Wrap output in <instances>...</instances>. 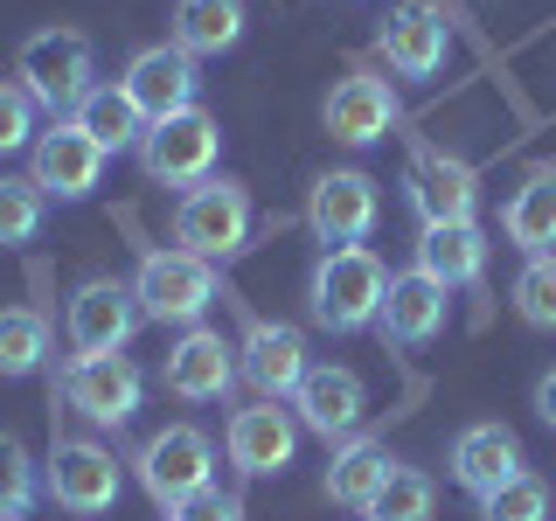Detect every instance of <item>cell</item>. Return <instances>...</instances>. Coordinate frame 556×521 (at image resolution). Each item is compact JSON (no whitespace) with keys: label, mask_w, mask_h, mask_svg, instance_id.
Here are the masks:
<instances>
[{"label":"cell","mask_w":556,"mask_h":521,"mask_svg":"<svg viewBox=\"0 0 556 521\" xmlns=\"http://www.w3.org/2000/svg\"><path fill=\"white\" fill-rule=\"evenodd\" d=\"M382 292H390V271H382L376 251H320V265L306 278V313L327 334H362V327L382 320Z\"/></svg>","instance_id":"obj_1"},{"label":"cell","mask_w":556,"mask_h":521,"mask_svg":"<svg viewBox=\"0 0 556 521\" xmlns=\"http://www.w3.org/2000/svg\"><path fill=\"white\" fill-rule=\"evenodd\" d=\"M14 84H22L49 118L77 112V104L98 91V49H91V35H77V28L28 35L22 56H14Z\"/></svg>","instance_id":"obj_2"},{"label":"cell","mask_w":556,"mask_h":521,"mask_svg":"<svg viewBox=\"0 0 556 521\" xmlns=\"http://www.w3.org/2000/svg\"><path fill=\"white\" fill-rule=\"evenodd\" d=\"M132 300L161 327H202V313L216 306V265L181 251V243L174 251H147L132 271Z\"/></svg>","instance_id":"obj_3"},{"label":"cell","mask_w":556,"mask_h":521,"mask_svg":"<svg viewBox=\"0 0 556 521\" xmlns=\"http://www.w3.org/2000/svg\"><path fill=\"white\" fill-rule=\"evenodd\" d=\"M174 243L195 257H237L251 243V188L230 181V174H208L202 188H188L181 208H174Z\"/></svg>","instance_id":"obj_4"},{"label":"cell","mask_w":556,"mask_h":521,"mask_svg":"<svg viewBox=\"0 0 556 521\" xmlns=\"http://www.w3.org/2000/svg\"><path fill=\"white\" fill-rule=\"evenodd\" d=\"M216 153H223V126L202 112H174L161 126H147L139 139V174L161 188H202L208 174H216Z\"/></svg>","instance_id":"obj_5"},{"label":"cell","mask_w":556,"mask_h":521,"mask_svg":"<svg viewBox=\"0 0 556 521\" xmlns=\"http://www.w3.org/2000/svg\"><path fill=\"white\" fill-rule=\"evenodd\" d=\"M132 473L153 494V508H181V500L202 494L208 473H216V445H208V431H195V424H167L132 452Z\"/></svg>","instance_id":"obj_6"},{"label":"cell","mask_w":556,"mask_h":521,"mask_svg":"<svg viewBox=\"0 0 556 521\" xmlns=\"http://www.w3.org/2000/svg\"><path fill=\"white\" fill-rule=\"evenodd\" d=\"M56 390H63V404L77 417L118 431V424H132L139 396H147V376H139L126 355H77V361H63Z\"/></svg>","instance_id":"obj_7"},{"label":"cell","mask_w":556,"mask_h":521,"mask_svg":"<svg viewBox=\"0 0 556 521\" xmlns=\"http://www.w3.org/2000/svg\"><path fill=\"white\" fill-rule=\"evenodd\" d=\"M104 161H112V153H104L77 118H56V126H42V139L28 147V181L56 202H84L104 181Z\"/></svg>","instance_id":"obj_8"},{"label":"cell","mask_w":556,"mask_h":521,"mask_svg":"<svg viewBox=\"0 0 556 521\" xmlns=\"http://www.w3.org/2000/svg\"><path fill=\"white\" fill-rule=\"evenodd\" d=\"M139 300L126 278H84L70 292V347L77 355H126V341L139 334Z\"/></svg>","instance_id":"obj_9"},{"label":"cell","mask_w":556,"mask_h":521,"mask_svg":"<svg viewBox=\"0 0 556 521\" xmlns=\"http://www.w3.org/2000/svg\"><path fill=\"white\" fill-rule=\"evenodd\" d=\"M376 216H382V195H376L369 174H355V167L320 174L313 195H306V223H313V237H320L327 251H355V243L376 230Z\"/></svg>","instance_id":"obj_10"},{"label":"cell","mask_w":556,"mask_h":521,"mask_svg":"<svg viewBox=\"0 0 556 521\" xmlns=\"http://www.w3.org/2000/svg\"><path fill=\"white\" fill-rule=\"evenodd\" d=\"M118 84H126V98L147 112V126H161V118H174V112H195V98H202L195 56H188V49H174V42L139 49Z\"/></svg>","instance_id":"obj_11"},{"label":"cell","mask_w":556,"mask_h":521,"mask_svg":"<svg viewBox=\"0 0 556 521\" xmlns=\"http://www.w3.org/2000/svg\"><path fill=\"white\" fill-rule=\"evenodd\" d=\"M49 500L63 514H112L118 508V459L91 439H56V452H49Z\"/></svg>","instance_id":"obj_12"},{"label":"cell","mask_w":556,"mask_h":521,"mask_svg":"<svg viewBox=\"0 0 556 521\" xmlns=\"http://www.w3.org/2000/svg\"><path fill=\"white\" fill-rule=\"evenodd\" d=\"M237 347L216 334V327H181V341L167 347L161 361V382L167 396H181V404H216V396H230L237 382Z\"/></svg>","instance_id":"obj_13"},{"label":"cell","mask_w":556,"mask_h":521,"mask_svg":"<svg viewBox=\"0 0 556 521\" xmlns=\"http://www.w3.org/2000/svg\"><path fill=\"white\" fill-rule=\"evenodd\" d=\"M292 410H300V424L313 431V439L348 445V439L362 431V417H369V390H362L355 369L320 361V369H306V382L292 390Z\"/></svg>","instance_id":"obj_14"},{"label":"cell","mask_w":556,"mask_h":521,"mask_svg":"<svg viewBox=\"0 0 556 521\" xmlns=\"http://www.w3.org/2000/svg\"><path fill=\"white\" fill-rule=\"evenodd\" d=\"M223 445H230V466L243 480H265V473H286L292 452H300V417L278 410L271 396H257L251 410L230 417V431H223Z\"/></svg>","instance_id":"obj_15"},{"label":"cell","mask_w":556,"mask_h":521,"mask_svg":"<svg viewBox=\"0 0 556 521\" xmlns=\"http://www.w3.org/2000/svg\"><path fill=\"white\" fill-rule=\"evenodd\" d=\"M237 369H243V382H251L257 396H292L306 382V334L300 327H278V320H251L243 327V347H237Z\"/></svg>","instance_id":"obj_16"},{"label":"cell","mask_w":556,"mask_h":521,"mask_svg":"<svg viewBox=\"0 0 556 521\" xmlns=\"http://www.w3.org/2000/svg\"><path fill=\"white\" fill-rule=\"evenodd\" d=\"M382 56H390L396 77H439L445 69V49H452V28H445V8L431 0H404V8L382 22Z\"/></svg>","instance_id":"obj_17"},{"label":"cell","mask_w":556,"mask_h":521,"mask_svg":"<svg viewBox=\"0 0 556 521\" xmlns=\"http://www.w3.org/2000/svg\"><path fill=\"white\" fill-rule=\"evenodd\" d=\"M445 313H452V300H445V285L431 271H396L390 292H382L376 334L396 341V347H425V341L445 334Z\"/></svg>","instance_id":"obj_18"},{"label":"cell","mask_w":556,"mask_h":521,"mask_svg":"<svg viewBox=\"0 0 556 521\" xmlns=\"http://www.w3.org/2000/svg\"><path fill=\"white\" fill-rule=\"evenodd\" d=\"M320 118L341 147H376V139L396 126V91L382 77H369V69H355V77H341L334 91H327Z\"/></svg>","instance_id":"obj_19"},{"label":"cell","mask_w":556,"mask_h":521,"mask_svg":"<svg viewBox=\"0 0 556 521\" xmlns=\"http://www.w3.org/2000/svg\"><path fill=\"white\" fill-rule=\"evenodd\" d=\"M515 473H521V439L508 424H466L459 439H452V480L473 500H486L494 486H508Z\"/></svg>","instance_id":"obj_20"},{"label":"cell","mask_w":556,"mask_h":521,"mask_svg":"<svg viewBox=\"0 0 556 521\" xmlns=\"http://www.w3.org/2000/svg\"><path fill=\"white\" fill-rule=\"evenodd\" d=\"M410 202H417V216H425V223H473L480 181H473V167H466V161L425 147V153H417V167H410Z\"/></svg>","instance_id":"obj_21"},{"label":"cell","mask_w":556,"mask_h":521,"mask_svg":"<svg viewBox=\"0 0 556 521\" xmlns=\"http://www.w3.org/2000/svg\"><path fill=\"white\" fill-rule=\"evenodd\" d=\"M417 271H431L445 292L480 285L486 278V230L480 223H425V237H417Z\"/></svg>","instance_id":"obj_22"},{"label":"cell","mask_w":556,"mask_h":521,"mask_svg":"<svg viewBox=\"0 0 556 521\" xmlns=\"http://www.w3.org/2000/svg\"><path fill=\"white\" fill-rule=\"evenodd\" d=\"M390 473H396L390 445L369 439V431H355L348 445H334V466H327V494H334L348 514H369V508H376V494L390 486Z\"/></svg>","instance_id":"obj_23"},{"label":"cell","mask_w":556,"mask_h":521,"mask_svg":"<svg viewBox=\"0 0 556 521\" xmlns=\"http://www.w3.org/2000/svg\"><path fill=\"white\" fill-rule=\"evenodd\" d=\"M237 42H243V0H174V49L202 63Z\"/></svg>","instance_id":"obj_24"},{"label":"cell","mask_w":556,"mask_h":521,"mask_svg":"<svg viewBox=\"0 0 556 521\" xmlns=\"http://www.w3.org/2000/svg\"><path fill=\"white\" fill-rule=\"evenodd\" d=\"M501 230H508L515 251H529V257H543L556 251V174H529V181L508 195V208H501Z\"/></svg>","instance_id":"obj_25"},{"label":"cell","mask_w":556,"mask_h":521,"mask_svg":"<svg viewBox=\"0 0 556 521\" xmlns=\"http://www.w3.org/2000/svg\"><path fill=\"white\" fill-rule=\"evenodd\" d=\"M70 118H77V126L91 132L104 153H126V147H139V139H147V112L126 98V84H98V91L84 98Z\"/></svg>","instance_id":"obj_26"},{"label":"cell","mask_w":556,"mask_h":521,"mask_svg":"<svg viewBox=\"0 0 556 521\" xmlns=\"http://www.w3.org/2000/svg\"><path fill=\"white\" fill-rule=\"evenodd\" d=\"M42 188L28 174H0V251H22V243L42 237Z\"/></svg>","instance_id":"obj_27"},{"label":"cell","mask_w":556,"mask_h":521,"mask_svg":"<svg viewBox=\"0 0 556 521\" xmlns=\"http://www.w3.org/2000/svg\"><path fill=\"white\" fill-rule=\"evenodd\" d=\"M42 355H49V320L42 313H28V306L0 313V376H35Z\"/></svg>","instance_id":"obj_28"},{"label":"cell","mask_w":556,"mask_h":521,"mask_svg":"<svg viewBox=\"0 0 556 521\" xmlns=\"http://www.w3.org/2000/svg\"><path fill=\"white\" fill-rule=\"evenodd\" d=\"M515 313L529 327H543V334H556V251L529 257V265L515 271Z\"/></svg>","instance_id":"obj_29"},{"label":"cell","mask_w":556,"mask_h":521,"mask_svg":"<svg viewBox=\"0 0 556 521\" xmlns=\"http://www.w3.org/2000/svg\"><path fill=\"white\" fill-rule=\"evenodd\" d=\"M431 500H439V486H431L417 466H396L390 473V486L376 494V508H369V521H431Z\"/></svg>","instance_id":"obj_30"},{"label":"cell","mask_w":556,"mask_h":521,"mask_svg":"<svg viewBox=\"0 0 556 521\" xmlns=\"http://www.w3.org/2000/svg\"><path fill=\"white\" fill-rule=\"evenodd\" d=\"M35 494H42V480H35L22 439H8V431H0V521H22L35 508Z\"/></svg>","instance_id":"obj_31"},{"label":"cell","mask_w":556,"mask_h":521,"mask_svg":"<svg viewBox=\"0 0 556 521\" xmlns=\"http://www.w3.org/2000/svg\"><path fill=\"white\" fill-rule=\"evenodd\" d=\"M480 521H549V486L535 473H515L508 486L480 500Z\"/></svg>","instance_id":"obj_32"},{"label":"cell","mask_w":556,"mask_h":521,"mask_svg":"<svg viewBox=\"0 0 556 521\" xmlns=\"http://www.w3.org/2000/svg\"><path fill=\"white\" fill-rule=\"evenodd\" d=\"M35 118H42V104H35L22 84H0V161H8V153H28L35 139H42Z\"/></svg>","instance_id":"obj_33"},{"label":"cell","mask_w":556,"mask_h":521,"mask_svg":"<svg viewBox=\"0 0 556 521\" xmlns=\"http://www.w3.org/2000/svg\"><path fill=\"white\" fill-rule=\"evenodd\" d=\"M167 521H237V500L216 494V486H202V494H188L181 508H167Z\"/></svg>","instance_id":"obj_34"},{"label":"cell","mask_w":556,"mask_h":521,"mask_svg":"<svg viewBox=\"0 0 556 521\" xmlns=\"http://www.w3.org/2000/svg\"><path fill=\"white\" fill-rule=\"evenodd\" d=\"M535 417H543V424L556 431V369H549L543 382H535Z\"/></svg>","instance_id":"obj_35"}]
</instances>
